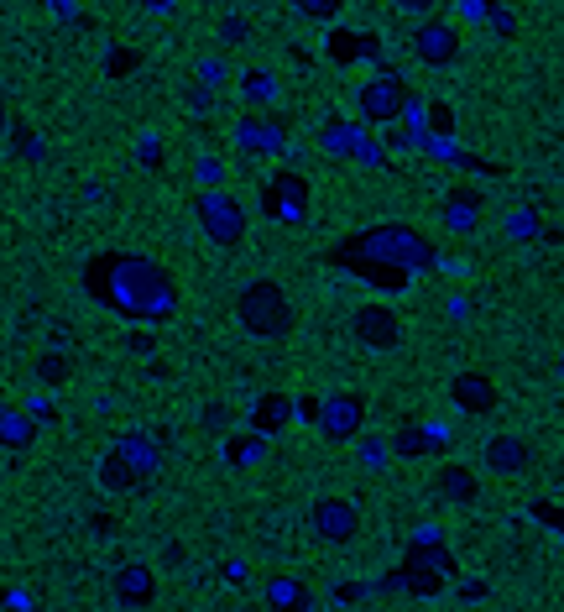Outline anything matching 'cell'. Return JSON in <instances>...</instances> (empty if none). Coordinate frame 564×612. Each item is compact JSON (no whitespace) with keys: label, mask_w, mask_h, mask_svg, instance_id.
Wrapping results in <instances>:
<instances>
[{"label":"cell","mask_w":564,"mask_h":612,"mask_svg":"<svg viewBox=\"0 0 564 612\" xmlns=\"http://www.w3.org/2000/svg\"><path fill=\"white\" fill-rule=\"evenodd\" d=\"M324 262L340 267L345 278H356L361 288L382 293V299H397V293L413 288V278L439 267V246L413 220H376L335 241L324 252Z\"/></svg>","instance_id":"1"},{"label":"cell","mask_w":564,"mask_h":612,"mask_svg":"<svg viewBox=\"0 0 564 612\" xmlns=\"http://www.w3.org/2000/svg\"><path fill=\"white\" fill-rule=\"evenodd\" d=\"M84 293L100 309L121 314L131 325H168L173 314L183 309V288L168 267L147 252H126V246H105V252H94L79 272Z\"/></svg>","instance_id":"2"},{"label":"cell","mask_w":564,"mask_h":612,"mask_svg":"<svg viewBox=\"0 0 564 612\" xmlns=\"http://www.w3.org/2000/svg\"><path fill=\"white\" fill-rule=\"evenodd\" d=\"M235 325H241L251 340H288L298 314H293V299L277 278H251L241 293H235Z\"/></svg>","instance_id":"3"},{"label":"cell","mask_w":564,"mask_h":612,"mask_svg":"<svg viewBox=\"0 0 564 612\" xmlns=\"http://www.w3.org/2000/svg\"><path fill=\"white\" fill-rule=\"evenodd\" d=\"M157 471H162V445L152 435H141V429H126V435L100 456L94 482H100L105 492H141Z\"/></svg>","instance_id":"4"},{"label":"cell","mask_w":564,"mask_h":612,"mask_svg":"<svg viewBox=\"0 0 564 612\" xmlns=\"http://www.w3.org/2000/svg\"><path fill=\"white\" fill-rule=\"evenodd\" d=\"M194 220H199V231L220 246V252H235V246L246 241V231H251V215H246V204L235 199V194H225V189H199L194 194Z\"/></svg>","instance_id":"5"},{"label":"cell","mask_w":564,"mask_h":612,"mask_svg":"<svg viewBox=\"0 0 564 612\" xmlns=\"http://www.w3.org/2000/svg\"><path fill=\"white\" fill-rule=\"evenodd\" d=\"M403 105H408V79L397 74L392 63H376V79H366L356 89V116H361V126L387 131V126L403 121Z\"/></svg>","instance_id":"6"},{"label":"cell","mask_w":564,"mask_h":612,"mask_svg":"<svg viewBox=\"0 0 564 612\" xmlns=\"http://www.w3.org/2000/svg\"><path fill=\"white\" fill-rule=\"evenodd\" d=\"M288 116H277V110L267 105H246V116L235 121V147H241V157H288Z\"/></svg>","instance_id":"7"},{"label":"cell","mask_w":564,"mask_h":612,"mask_svg":"<svg viewBox=\"0 0 564 612\" xmlns=\"http://www.w3.org/2000/svg\"><path fill=\"white\" fill-rule=\"evenodd\" d=\"M309 534L319 539V544H356V534H361V503L356 497H345V492H324V497H314L309 503Z\"/></svg>","instance_id":"8"},{"label":"cell","mask_w":564,"mask_h":612,"mask_svg":"<svg viewBox=\"0 0 564 612\" xmlns=\"http://www.w3.org/2000/svg\"><path fill=\"white\" fill-rule=\"evenodd\" d=\"M309 199H314L309 178L288 163V168H277L262 184V215L277 220V225H303V220H309Z\"/></svg>","instance_id":"9"},{"label":"cell","mask_w":564,"mask_h":612,"mask_svg":"<svg viewBox=\"0 0 564 612\" xmlns=\"http://www.w3.org/2000/svg\"><path fill=\"white\" fill-rule=\"evenodd\" d=\"M350 335L366 351H397L403 346V320H397V309H387V299H371L350 309Z\"/></svg>","instance_id":"10"},{"label":"cell","mask_w":564,"mask_h":612,"mask_svg":"<svg viewBox=\"0 0 564 612\" xmlns=\"http://www.w3.org/2000/svg\"><path fill=\"white\" fill-rule=\"evenodd\" d=\"M413 58L423 63V68H450L455 58H460V27L450 16H423L418 27H413Z\"/></svg>","instance_id":"11"},{"label":"cell","mask_w":564,"mask_h":612,"mask_svg":"<svg viewBox=\"0 0 564 612\" xmlns=\"http://www.w3.org/2000/svg\"><path fill=\"white\" fill-rule=\"evenodd\" d=\"M366 429V398L361 393H329L319 414V435L329 445H356Z\"/></svg>","instance_id":"12"},{"label":"cell","mask_w":564,"mask_h":612,"mask_svg":"<svg viewBox=\"0 0 564 612\" xmlns=\"http://www.w3.org/2000/svg\"><path fill=\"white\" fill-rule=\"evenodd\" d=\"M439 225L450 236H470L481 225V189H470V184H455V189H444L439 199Z\"/></svg>","instance_id":"13"},{"label":"cell","mask_w":564,"mask_h":612,"mask_svg":"<svg viewBox=\"0 0 564 612\" xmlns=\"http://www.w3.org/2000/svg\"><path fill=\"white\" fill-rule=\"evenodd\" d=\"M481 466H486L491 476H523V471L533 466V450H528L523 435H491V440L481 445Z\"/></svg>","instance_id":"14"},{"label":"cell","mask_w":564,"mask_h":612,"mask_svg":"<svg viewBox=\"0 0 564 612\" xmlns=\"http://www.w3.org/2000/svg\"><path fill=\"white\" fill-rule=\"evenodd\" d=\"M434 492L444 497V503H455V508H476L481 503V476L465 461H444L434 471Z\"/></svg>","instance_id":"15"},{"label":"cell","mask_w":564,"mask_h":612,"mask_svg":"<svg viewBox=\"0 0 564 612\" xmlns=\"http://www.w3.org/2000/svg\"><path fill=\"white\" fill-rule=\"evenodd\" d=\"M262 607H272V612H314L319 597L298 576H267L262 581Z\"/></svg>","instance_id":"16"},{"label":"cell","mask_w":564,"mask_h":612,"mask_svg":"<svg viewBox=\"0 0 564 612\" xmlns=\"http://www.w3.org/2000/svg\"><path fill=\"white\" fill-rule=\"evenodd\" d=\"M450 398H455L460 414H491V408H497V382L486 372H460L450 382Z\"/></svg>","instance_id":"17"},{"label":"cell","mask_w":564,"mask_h":612,"mask_svg":"<svg viewBox=\"0 0 564 612\" xmlns=\"http://www.w3.org/2000/svg\"><path fill=\"white\" fill-rule=\"evenodd\" d=\"M115 602L121 607H152L157 602L152 565H121V571H115Z\"/></svg>","instance_id":"18"},{"label":"cell","mask_w":564,"mask_h":612,"mask_svg":"<svg viewBox=\"0 0 564 612\" xmlns=\"http://www.w3.org/2000/svg\"><path fill=\"white\" fill-rule=\"evenodd\" d=\"M0 440H6V450H16V456H27L32 440H37V419H32V408L27 403H6L0 408Z\"/></svg>","instance_id":"19"},{"label":"cell","mask_w":564,"mask_h":612,"mask_svg":"<svg viewBox=\"0 0 564 612\" xmlns=\"http://www.w3.org/2000/svg\"><path fill=\"white\" fill-rule=\"evenodd\" d=\"M282 424H293V398L282 393H262L251 408V429H262V435H277Z\"/></svg>","instance_id":"20"},{"label":"cell","mask_w":564,"mask_h":612,"mask_svg":"<svg viewBox=\"0 0 564 612\" xmlns=\"http://www.w3.org/2000/svg\"><path fill=\"white\" fill-rule=\"evenodd\" d=\"M356 142H361V126L345 121V116H329L324 131H319V147H324L329 157H356Z\"/></svg>","instance_id":"21"},{"label":"cell","mask_w":564,"mask_h":612,"mask_svg":"<svg viewBox=\"0 0 564 612\" xmlns=\"http://www.w3.org/2000/svg\"><path fill=\"white\" fill-rule=\"evenodd\" d=\"M235 84H241V100L246 105H277V74H272V68H241V79H235Z\"/></svg>","instance_id":"22"},{"label":"cell","mask_w":564,"mask_h":612,"mask_svg":"<svg viewBox=\"0 0 564 612\" xmlns=\"http://www.w3.org/2000/svg\"><path fill=\"white\" fill-rule=\"evenodd\" d=\"M392 456L397 461H423V456H434V440H429V424H403L392 435Z\"/></svg>","instance_id":"23"},{"label":"cell","mask_w":564,"mask_h":612,"mask_svg":"<svg viewBox=\"0 0 564 612\" xmlns=\"http://www.w3.org/2000/svg\"><path fill=\"white\" fill-rule=\"evenodd\" d=\"M262 456H267V435H262V429H251V435H235V440L225 445V461H230V466H256Z\"/></svg>","instance_id":"24"},{"label":"cell","mask_w":564,"mask_h":612,"mask_svg":"<svg viewBox=\"0 0 564 612\" xmlns=\"http://www.w3.org/2000/svg\"><path fill=\"white\" fill-rule=\"evenodd\" d=\"M361 53H376V42L361 32H329V58L335 63H356Z\"/></svg>","instance_id":"25"},{"label":"cell","mask_w":564,"mask_h":612,"mask_svg":"<svg viewBox=\"0 0 564 612\" xmlns=\"http://www.w3.org/2000/svg\"><path fill=\"white\" fill-rule=\"evenodd\" d=\"M230 74H235V68H230V58H225V53H209V58H199V63H194V79H199V84H209V89H225V84H230Z\"/></svg>","instance_id":"26"},{"label":"cell","mask_w":564,"mask_h":612,"mask_svg":"<svg viewBox=\"0 0 564 612\" xmlns=\"http://www.w3.org/2000/svg\"><path fill=\"white\" fill-rule=\"evenodd\" d=\"M194 184L199 189H225V163H220L215 152H199L194 157Z\"/></svg>","instance_id":"27"},{"label":"cell","mask_w":564,"mask_h":612,"mask_svg":"<svg viewBox=\"0 0 564 612\" xmlns=\"http://www.w3.org/2000/svg\"><path fill=\"white\" fill-rule=\"evenodd\" d=\"M37 382H42V388H58V382H68V356L63 351H42L37 356Z\"/></svg>","instance_id":"28"},{"label":"cell","mask_w":564,"mask_h":612,"mask_svg":"<svg viewBox=\"0 0 564 612\" xmlns=\"http://www.w3.org/2000/svg\"><path fill=\"white\" fill-rule=\"evenodd\" d=\"M371 597V586L366 581H340V586H329V607H350V602H366Z\"/></svg>","instance_id":"29"},{"label":"cell","mask_w":564,"mask_h":612,"mask_svg":"<svg viewBox=\"0 0 564 612\" xmlns=\"http://www.w3.org/2000/svg\"><path fill=\"white\" fill-rule=\"evenodd\" d=\"M423 131H434V136H455V110L444 105V100H429V121H423Z\"/></svg>","instance_id":"30"},{"label":"cell","mask_w":564,"mask_h":612,"mask_svg":"<svg viewBox=\"0 0 564 612\" xmlns=\"http://www.w3.org/2000/svg\"><path fill=\"white\" fill-rule=\"evenodd\" d=\"M340 6H345V0H293V11L309 16V21H335Z\"/></svg>","instance_id":"31"},{"label":"cell","mask_w":564,"mask_h":612,"mask_svg":"<svg viewBox=\"0 0 564 612\" xmlns=\"http://www.w3.org/2000/svg\"><path fill=\"white\" fill-rule=\"evenodd\" d=\"M356 450H361V461L376 471V466H387V456H392V440H376V435H361L356 440Z\"/></svg>","instance_id":"32"},{"label":"cell","mask_w":564,"mask_h":612,"mask_svg":"<svg viewBox=\"0 0 564 612\" xmlns=\"http://www.w3.org/2000/svg\"><path fill=\"white\" fill-rule=\"evenodd\" d=\"M136 157H141V168H147V173H157L162 168V136H141V142H136Z\"/></svg>","instance_id":"33"},{"label":"cell","mask_w":564,"mask_h":612,"mask_svg":"<svg viewBox=\"0 0 564 612\" xmlns=\"http://www.w3.org/2000/svg\"><path fill=\"white\" fill-rule=\"evenodd\" d=\"M319 414H324V398H314V393H298L293 398V419H303V424L319 429Z\"/></svg>","instance_id":"34"},{"label":"cell","mask_w":564,"mask_h":612,"mask_svg":"<svg viewBox=\"0 0 564 612\" xmlns=\"http://www.w3.org/2000/svg\"><path fill=\"white\" fill-rule=\"evenodd\" d=\"M356 163H366V168H387V147H376L371 136L361 131V142H356Z\"/></svg>","instance_id":"35"},{"label":"cell","mask_w":564,"mask_h":612,"mask_svg":"<svg viewBox=\"0 0 564 612\" xmlns=\"http://www.w3.org/2000/svg\"><path fill=\"white\" fill-rule=\"evenodd\" d=\"M246 37H251V32H246L241 16H225V21H220V42H225V48H241Z\"/></svg>","instance_id":"36"},{"label":"cell","mask_w":564,"mask_h":612,"mask_svg":"<svg viewBox=\"0 0 564 612\" xmlns=\"http://www.w3.org/2000/svg\"><path fill=\"white\" fill-rule=\"evenodd\" d=\"M533 231H538V215H533V210L507 215V236H533Z\"/></svg>","instance_id":"37"},{"label":"cell","mask_w":564,"mask_h":612,"mask_svg":"<svg viewBox=\"0 0 564 612\" xmlns=\"http://www.w3.org/2000/svg\"><path fill=\"white\" fill-rule=\"evenodd\" d=\"M392 6L403 11V16H418V21H423V16H434V11H439V0H392Z\"/></svg>","instance_id":"38"},{"label":"cell","mask_w":564,"mask_h":612,"mask_svg":"<svg viewBox=\"0 0 564 612\" xmlns=\"http://www.w3.org/2000/svg\"><path fill=\"white\" fill-rule=\"evenodd\" d=\"M491 27H497V37H512L517 32V16L502 11V6H491Z\"/></svg>","instance_id":"39"},{"label":"cell","mask_w":564,"mask_h":612,"mask_svg":"<svg viewBox=\"0 0 564 612\" xmlns=\"http://www.w3.org/2000/svg\"><path fill=\"white\" fill-rule=\"evenodd\" d=\"M27 408H32V419H37V424H58V408L47 403V398H27Z\"/></svg>","instance_id":"40"},{"label":"cell","mask_w":564,"mask_h":612,"mask_svg":"<svg viewBox=\"0 0 564 612\" xmlns=\"http://www.w3.org/2000/svg\"><path fill=\"white\" fill-rule=\"evenodd\" d=\"M209 105H215V89H209V84H199V89H188V110H199V116H204Z\"/></svg>","instance_id":"41"},{"label":"cell","mask_w":564,"mask_h":612,"mask_svg":"<svg viewBox=\"0 0 564 612\" xmlns=\"http://www.w3.org/2000/svg\"><path fill=\"white\" fill-rule=\"evenodd\" d=\"M230 414H225V403H204V429H225Z\"/></svg>","instance_id":"42"},{"label":"cell","mask_w":564,"mask_h":612,"mask_svg":"<svg viewBox=\"0 0 564 612\" xmlns=\"http://www.w3.org/2000/svg\"><path fill=\"white\" fill-rule=\"evenodd\" d=\"M460 16H465V21H481V16H491V0H460Z\"/></svg>","instance_id":"43"},{"label":"cell","mask_w":564,"mask_h":612,"mask_svg":"<svg viewBox=\"0 0 564 612\" xmlns=\"http://www.w3.org/2000/svg\"><path fill=\"white\" fill-rule=\"evenodd\" d=\"M147 330H152V325H147ZM147 330H141V335L131 330V335H126V346H131V351H141V356H147V351H152V335H147Z\"/></svg>","instance_id":"44"},{"label":"cell","mask_w":564,"mask_h":612,"mask_svg":"<svg viewBox=\"0 0 564 612\" xmlns=\"http://www.w3.org/2000/svg\"><path fill=\"white\" fill-rule=\"evenodd\" d=\"M460 597H465V602H481V597H486V586H476V581H465V586H460Z\"/></svg>","instance_id":"45"},{"label":"cell","mask_w":564,"mask_h":612,"mask_svg":"<svg viewBox=\"0 0 564 612\" xmlns=\"http://www.w3.org/2000/svg\"><path fill=\"white\" fill-rule=\"evenodd\" d=\"M225 581L230 586H246V565H225Z\"/></svg>","instance_id":"46"},{"label":"cell","mask_w":564,"mask_h":612,"mask_svg":"<svg viewBox=\"0 0 564 612\" xmlns=\"http://www.w3.org/2000/svg\"><path fill=\"white\" fill-rule=\"evenodd\" d=\"M559 377H564V356H559Z\"/></svg>","instance_id":"47"}]
</instances>
